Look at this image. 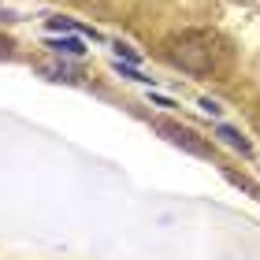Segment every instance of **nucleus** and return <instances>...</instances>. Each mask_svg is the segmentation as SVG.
Masks as SVG:
<instances>
[{
  "mask_svg": "<svg viewBox=\"0 0 260 260\" xmlns=\"http://www.w3.org/2000/svg\"><path fill=\"white\" fill-rule=\"evenodd\" d=\"M168 60L175 67H182L186 75H212V67L219 60V41H216V34L186 30L168 41Z\"/></svg>",
  "mask_w": 260,
  "mask_h": 260,
  "instance_id": "1",
  "label": "nucleus"
},
{
  "mask_svg": "<svg viewBox=\"0 0 260 260\" xmlns=\"http://www.w3.org/2000/svg\"><path fill=\"white\" fill-rule=\"evenodd\" d=\"M156 130H160V134H168L175 145H182L186 152H193V156H208V145H205V141H197L193 130H186V126L171 123V119H156Z\"/></svg>",
  "mask_w": 260,
  "mask_h": 260,
  "instance_id": "2",
  "label": "nucleus"
},
{
  "mask_svg": "<svg viewBox=\"0 0 260 260\" xmlns=\"http://www.w3.org/2000/svg\"><path fill=\"white\" fill-rule=\"evenodd\" d=\"M216 134H219L223 141H227L231 149H238V152H253V145H249V141H245V138H242L234 126H227V123H219V126H216Z\"/></svg>",
  "mask_w": 260,
  "mask_h": 260,
  "instance_id": "3",
  "label": "nucleus"
},
{
  "mask_svg": "<svg viewBox=\"0 0 260 260\" xmlns=\"http://www.w3.org/2000/svg\"><path fill=\"white\" fill-rule=\"evenodd\" d=\"M49 49H52V52H60V56H82V52H86L78 38H52V41H49Z\"/></svg>",
  "mask_w": 260,
  "mask_h": 260,
  "instance_id": "4",
  "label": "nucleus"
},
{
  "mask_svg": "<svg viewBox=\"0 0 260 260\" xmlns=\"http://www.w3.org/2000/svg\"><path fill=\"white\" fill-rule=\"evenodd\" d=\"M49 30H60V34H63V30H78V34H86L78 22H71V19H49Z\"/></svg>",
  "mask_w": 260,
  "mask_h": 260,
  "instance_id": "5",
  "label": "nucleus"
},
{
  "mask_svg": "<svg viewBox=\"0 0 260 260\" xmlns=\"http://www.w3.org/2000/svg\"><path fill=\"white\" fill-rule=\"evenodd\" d=\"M201 108H205L208 115H219V104H216V101H208V97H205V101H201Z\"/></svg>",
  "mask_w": 260,
  "mask_h": 260,
  "instance_id": "6",
  "label": "nucleus"
},
{
  "mask_svg": "<svg viewBox=\"0 0 260 260\" xmlns=\"http://www.w3.org/2000/svg\"><path fill=\"white\" fill-rule=\"evenodd\" d=\"M8 56H11V41L0 38V60H8Z\"/></svg>",
  "mask_w": 260,
  "mask_h": 260,
  "instance_id": "7",
  "label": "nucleus"
}]
</instances>
